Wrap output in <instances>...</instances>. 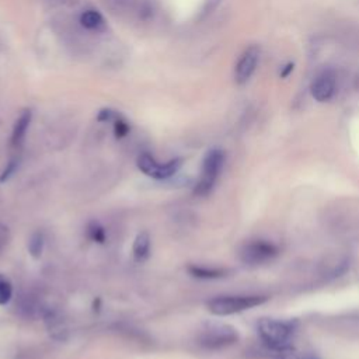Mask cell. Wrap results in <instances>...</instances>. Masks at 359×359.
<instances>
[{
	"instance_id": "7a4b0ae2",
	"label": "cell",
	"mask_w": 359,
	"mask_h": 359,
	"mask_svg": "<svg viewBox=\"0 0 359 359\" xmlns=\"http://www.w3.org/2000/svg\"><path fill=\"white\" fill-rule=\"evenodd\" d=\"M266 300L268 297L261 294H226L208 300L206 307L215 316H230L261 306Z\"/></svg>"
},
{
	"instance_id": "30bf717a",
	"label": "cell",
	"mask_w": 359,
	"mask_h": 359,
	"mask_svg": "<svg viewBox=\"0 0 359 359\" xmlns=\"http://www.w3.org/2000/svg\"><path fill=\"white\" fill-rule=\"evenodd\" d=\"M80 22L84 28L95 32H102L107 29V22L104 17L97 10H86L80 15Z\"/></svg>"
},
{
	"instance_id": "277c9868",
	"label": "cell",
	"mask_w": 359,
	"mask_h": 359,
	"mask_svg": "<svg viewBox=\"0 0 359 359\" xmlns=\"http://www.w3.org/2000/svg\"><path fill=\"white\" fill-rule=\"evenodd\" d=\"M199 345L209 351L223 349L238 341L237 330L226 324H213L202 331L199 335Z\"/></svg>"
},
{
	"instance_id": "2e32d148",
	"label": "cell",
	"mask_w": 359,
	"mask_h": 359,
	"mask_svg": "<svg viewBox=\"0 0 359 359\" xmlns=\"http://www.w3.org/2000/svg\"><path fill=\"white\" fill-rule=\"evenodd\" d=\"M114 132H115V136H116V137H123V136H126L128 132H129V125H128V122H126L123 118L118 116V118L114 121Z\"/></svg>"
},
{
	"instance_id": "d6986e66",
	"label": "cell",
	"mask_w": 359,
	"mask_h": 359,
	"mask_svg": "<svg viewBox=\"0 0 359 359\" xmlns=\"http://www.w3.org/2000/svg\"><path fill=\"white\" fill-rule=\"evenodd\" d=\"M296 359H321V358L316 356L314 353H303V355H297Z\"/></svg>"
},
{
	"instance_id": "8fae6325",
	"label": "cell",
	"mask_w": 359,
	"mask_h": 359,
	"mask_svg": "<svg viewBox=\"0 0 359 359\" xmlns=\"http://www.w3.org/2000/svg\"><path fill=\"white\" fill-rule=\"evenodd\" d=\"M132 252H133L135 261H137V262H143L149 258V255H150V237L146 231H142L136 236V238L133 241Z\"/></svg>"
},
{
	"instance_id": "ac0fdd59",
	"label": "cell",
	"mask_w": 359,
	"mask_h": 359,
	"mask_svg": "<svg viewBox=\"0 0 359 359\" xmlns=\"http://www.w3.org/2000/svg\"><path fill=\"white\" fill-rule=\"evenodd\" d=\"M17 165H18V163L15 161V160H13V161H10L8 163V165L6 167V170L3 171V174H1V177H0V181L3 182V181H6L15 170H17Z\"/></svg>"
},
{
	"instance_id": "52a82bcc",
	"label": "cell",
	"mask_w": 359,
	"mask_h": 359,
	"mask_svg": "<svg viewBox=\"0 0 359 359\" xmlns=\"http://www.w3.org/2000/svg\"><path fill=\"white\" fill-rule=\"evenodd\" d=\"M311 95L320 101L325 102L331 100L337 91V76L332 70H324L317 74L310 86Z\"/></svg>"
},
{
	"instance_id": "e0dca14e",
	"label": "cell",
	"mask_w": 359,
	"mask_h": 359,
	"mask_svg": "<svg viewBox=\"0 0 359 359\" xmlns=\"http://www.w3.org/2000/svg\"><path fill=\"white\" fill-rule=\"evenodd\" d=\"M119 115L114 111V109H109V108H104L98 112L97 115V121L100 122H108V121H115Z\"/></svg>"
},
{
	"instance_id": "4fadbf2b",
	"label": "cell",
	"mask_w": 359,
	"mask_h": 359,
	"mask_svg": "<svg viewBox=\"0 0 359 359\" xmlns=\"http://www.w3.org/2000/svg\"><path fill=\"white\" fill-rule=\"evenodd\" d=\"M87 236H88L90 240H93L95 243H100V244H104L105 240H107L105 229L98 222L88 223V226H87Z\"/></svg>"
},
{
	"instance_id": "3957f363",
	"label": "cell",
	"mask_w": 359,
	"mask_h": 359,
	"mask_svg": "<svg viewBox=\"0 0 359 359\" xmlns=\"http://www.w3.org/2000/svg\"><path fill=\"white\" fill-rule=\"evenodd\" d=\"M224 164V153L220 149H212L206 153L203 163L201 178L194 188V194L198 196H206L213 189L216 180Z\"/></svg>"
},
{
	"instance_id": "ffe728a7",
	"label": "cell",
	"mask_w": 359,
	"mask_h": 359,
	"mask_svg": "<svg viewBox=\"0 0 359 359\" xmlns=\"http://www.w3.org/2000/svg\"><path fill=\"white\" fill-rule=\"evenodd\" d=\"M3 233H4V227L0 226V241H1V238H3Z\"/></svg>"
},
{
	"instance_id": "ba28073f",
	"label": "cell",
	"mask_w": 359,
	"mask_h": 359,
	"mask_svg": "<svg viewBox=\"0 0 359 359\" xmlns=\"http://www.w3.org/2000/svg\"><path fill=\"white\" fill-rule=\"evenodd\" d=\"M258 60H259V48L250 46L243 52L234 70V79L237 84H244L251 79L252 73L257 69Z\"/></svg>"
},
{
	"instance_id": "6da1fadb",
	"label": "cell",
	"mask_w": 359,
	"mask_h": 359,
	"mask_svg": "<svg viewBox=\"0 0 359 359\" xmlns=\"http://www.w3.org/2000/svg\"><path fill=\"white\" fill-rule=\"evenodd\" d=\"M297 331L296 320L261 318L257 323V332L259 341L266 348L280 349L292 346V341Z\"/></svg>"
},
{
	"instance_id": "5bb4252c",
	"label": "cell",
	"mask_w": 359,
	"mask_h": 359,
	"mask_svg": "<svg viewBox=\"0 0 359 359\" xmlns=\"http://www.w3.org/2000/svg\"><path fill=\"white\" fill-rule=\"evenodd\" d=\"M43 236L41 233H34L28 241V251L34 258H39L43 251Z\"/></svg>"
},
{
	"instance_id": "8992f818",
	"label": "cell",
	"mask_w": 359,
	"mask_h": 359,
	"mask_svg": "<svg viewBox=\"0 0 359 359\" xmlns=\"http://www.w3.org/2000/svg\"><path fill=\"white\" fill-rule=\"evenodd\" d=\"M136 164L143 174L156 180H165L177 174L182 165V158H172L165 163H157L151 154L142 153L137 157Z\"/></svg>"
},
{
	"instance_id": "5b68a950",
	"label": "cell",
	"mask_w": 359,
	"mask_h": 359,
	"mask_svg": "<svg viewBox=\"0 0 359 359\" xmlns=\"http://www.w3.org/2000/svg\"><path fill=\"white\" fill-rule=\"evenodd\" d=\"M279 254V248L266 240H254L245 243L240 251L238 257L245 265H261L273 259Z\"/></svg>"
},
{
	"instance_id": "9c48e42d",
	"label": "cell",
	"mask_w": 359,
	"mask_h": 359,
	"mask_svg": "<svg viewBox=\"0 0 359 359\" xmlns=\"http://www.w3.org/2000/svg\"><path fill=\"white\" fill-rule=\"evenodd\" d=\"M31 116H32L31 111L25 109V111L21 112V115L15 121L14 128H13V133H11V146L13 147H20L22 144L27 129H28L29 122H31Z\"/></svg>"
},
{
	"instance_id": "7c38bea8",
	"label": "cell",
	"mask_w": 359,
	"mask_h": 359,
	"mask_svg": "<svg viewBox=\"0 0 359 359\" xmlns=\"http://www.w3.org/2000/svg\"><path fill=\"white\" fill-rule=\"evenodd\" d=\"M187 269L194 278L199 279H217L227 275V271L223 268H209L203 265H189Z\"/></svg>"
},
{
	"instance_id": "9a60e30c",
	"label": "cell",
	"mask_w": 359,
	"mask_h": 359,
	"mask_svg": "<svg viewBox=\"0 0 359 359\" xmlns=\"http://www.w3.org/2000/svg\"><path fill=\"white\" fill-rule=\"evenodd\" d=\"M13 296V286L11 282L0 273V306L7 304Z\"/></svg>"
}]
</instances>
